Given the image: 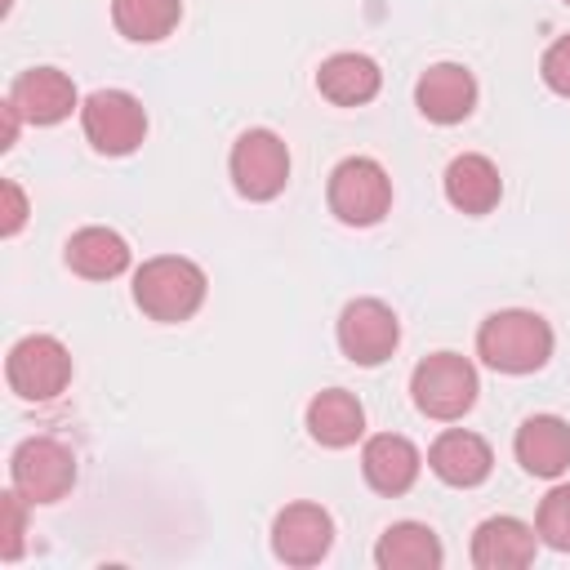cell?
<instances>
[{
    "instance_id": "obj_1",
    "label": "cell",
    "mask_w": 570,
    "mask_h": 570,
    "mask_svg": "<svg viewBox=\"0 0 570 570\" xmlns=\"http://www.w3.org/2000/svg\"><path fill=\"white\" fill-rule=\"evenodd\" d=\"M552 325L539 312L508 307L490 312L476 330V356L499 374H534L552 356Z\"/></svg>"
},
{
    "instance_id": "obj_2",
    "label": "cell",
    "mask_w": 570,
    "mask_h": 570,
    "mask_svg": "<svg viewBox=\"0 0 570 570\" xmlns=\"http://www.w3.org/2000/svg\"><path fill=\"white\" fill-rule=\"evenodd\" d=\"M205 289H209L205 272L183 254H156L134 272V303L142 307V316L160 325L191 321L205 303Z\"/></svg>"
},
{
    "instance_id": "obj_3",
    "label": "cell",
    "mask_w": 570,
    "mask_h": 570,
    "mask_svg": "<svg viewBox=\"0 0 570 570\" xmlns=\"http://www.w3.org/2000/svg\"><path fill=\"white\" fill-rule=\"evenodd\" d=\"M476 392H481L476 365L468 356H459V352H432L410 374L414 410L428 414V419H436V423L463 419L476 405Z\"/></svg>"
},
{
    "instance_id": "obj_4",
    "label": "cell",
    "mask_w": 570,
    "mask_h": 570,
    "mask_svg": "<svg viewBox=\"0 0 570 570\" xmlns=\"http://www.w3.org/2000/svg\"><path fill=\"white\" fill-rule=\"evenodd\" d=\"M330 214L347 227H374L392 209V178L374 156H347L330 169Z\"/></svg>"
},
{
    "instance_id": "obj_5",
    "label": "cell",
    "mask_w": 570,
    "mask_h": 570,
    "mask_svg": "<svg viewBox=\"0 0 570 570\" xmlns=\"http://www.w3.org/2000/svg\"><path fill=\"white\" fill-rule=\"evenodd\" d=\"M80 129L98 156H129L147 138V111L129 89H94L80 102Z\"/></svg>"
},
{
    "instance_id": "obj_6",
    "label": "cell",
    "mask_w": 570,
    "mask_h": 570,
    "mask_svg": "<svg viewBox=\"0 0 570 570\" xmlns=\"http://www.w3.org/2000/svg\"><path fill=\"white\" fill-rule=\"evenodd\" d=\"M9 481L13 490L36 508L45 503H58L71 494L76 485V454L53 441V436H27L13 454H9Z\"/></svg>"
},
{
    "instance_id": "obj_7",
    "label": "cell",
    "mask_w": 570,
    "mask_h": 570,
    "mask_svg": "<svg viewBox=\"0 0 570 570\" xmlns=\"http://www.w3.org/2000/svg\"><path fill=\"white\" fill-rule=\"evenodd\" d=\"M4 379L22 401H53L71 383V352L53 334H27L9 347Z\"/></svg>"
},
{
    "instance_id": "obj_8",
    "label": "cell",
    "mask_w": 570,
    "mask_h": 570,
    "mask_svg": "<svg viewBox=\"0 0 570 570\" xmlns=\"http://www.w3.org/2000/svg\"><path fill=\"white\" fill-rule=\"evenodd\" d=\"M232 187L245 196V200H276L289 183V147L281 142V134L272 129H245L236 142H232Z\"/></svg>"
},
{
    "instance_id": "obj_9",
    "label": "cell",
    "mask_w": 570,
    "mask_h": 570,
    "mask_svg": "<svg viewBox=\"0 0 570 570\" xmlns=\"http://www.w3.org/2000/svg\"><path fill=\"white\" fill-rule=\"evenodd\" d=\"M401 343V321L383 298H352L338 312V347L352 365H383Z\"/></svg>"
},
{
    "instance_id": "obj_10",
    "label": "cell",
    "mask_w": 570,
    "mask_h": 570,
    "mask_svg": "<svg viewBox=\"0 0 570 570\" xmlns=\"http://www.w3.org/2000/svg\"><path fill=\"white\" fill-rule=\"evenodd\" d=\"M334 548V517L321 503H289L272 521V552L285 566H316Z\"/></svg>"
},
{
    "instance_id": "obj_11",
    "label": "cell",
    "mask_w": 570,
    "mask_h": 570,
    "mask_svg": "<svg viewBox=\"0 0 570 570\" xmlns=\"http://www.w3.org/2000/svg\"><path fill=\"white\" fill-rule=\"evenodd\" d=\"M9 102L22 111L27 125H58L80 107V94L71 76L58 67H27L9 85Z\"/></svg>"
},
{
    "instance_id": "obj_12",
    "label": "cell",
    "mask_w": 570,
    "mask_h": 570,
    "mask_svg": "<svg viewBox=\"0 0 570 570\" xmlns=\"http://www.w3.org/2000/svg\"><path fill=\"white\" fill-rule=\"evenodd\" d=\"M414 107L432 125H459L476 107V76L463 62H432L414 85Z\"/></svg>"
},
{
    "instance_id": "obj_13",
    "label": "cell",
    "mask_w": 570,
    "mask_h": 570,
    "mask_svg": "<svg viewBox=\"0 0 570 570\" xmlns=\"http://www.w3.org/2000/svg\"><path fill=\"white\" fill-rule=\"evenodd\" d=\"M361 472H365V485H370V490L396 499V494L414 490V481H419V472H423V454H419V445H414L410 436H401V432H379V436H370L365 450H361Z\"/></svg>"
},
{
    "instance_id": "obj_14",
    "label": "cell",
    "mask_w": 570,
    "mask_h": 570,
    "mask_svg": "<svg viewBox=\"0 0 570 570\" xmlns=\"http://www.w3.org/2000/svg\"><path fill=\"white\" fill-rule=\"evenodd\" d=\"M428 468H432L445 485L472 490V485H481V481L494 472V450H490L485 436H476V432H468V428H450V432H441V436L432 441Z\"/></svg>"
},
{
    "instance_id": "obj_15",
    "label": "cell",
    "mask_w": 570,
    "mask_h": 570,
    "mask_svg": "<svg viewBox=\"0 0 570 570\" xmlns=\"http://www.w3.org/2000/svg\"><path fill=\"white\" fill-rule=\"evenodd\" d=\"M539 552V530L521 517H490L472 534V566L476 570H521Z\"/></svg>"
},
{
    "instance_id": "obj_16",
    "label": "cell",
    "mask_w": 570,
    "mask_h": 570,
    "mask_svg": "<svg viewBox=\"0 0 570 570\" xmlns=\"http://www.w3.org/2000/svg\"><path fill=\"white\" fill-rule=\"evenodd\" d=\"M517 463L530 472V476H561L570 468V423L561 414H530L521 428H517Z\"/></svg>"
},
{
    "instance_id": "obj_17",
    "label": "cell",
    "mask_w": 570,
    "mask_h": 570,
    "mask_svg": "<svg viewBox=\"0 0 570 570\" xmlns=\"http://www.w3.org/2000/svg\"><path fill=\"white\" fill-rule=\"evenodd\" d=\"M445 200H450L459 214H472V218L490 214V209L503 200V178H499L494 160L481 156V151L454 156V160L445 165Z\"/></svg>"
},
{
    "instance_id": "obj_18",
    "label": "cell",
    "mask_w": 570,
    "mask_h": 570,
    "mask_svg": "<svg viewBox=\"0 0 570 570\" xmlns=\"http://www.w3.org/2000/svg\"><path fill=\"white\" fill-rule=\"evenodd\" d=\"M307 436L325 450H347L365 436V405L343 392V387H325L307 401Z\"/></svg>"
},
{
    "instance_id": "obj_19",
    "label": "cell",
    "mask_w": 570,
    "mask_h": 570,
    "mask_svg": "<svg viewBox=\"0 0 570 570\" xmlns=\"http://www.w3.org/2000/svg\"><path fill=\"white\" fill-rule=\"evenodd\" d=\"M316 89L334 107H361L383 89V71L370 53H330L316 71Z\"/></svg>"
},
{
    "instance_id": "obj_20",
    "label": "cell",
    "mask_w": 570,
    "mask_h": 570,
    "mask_svg": "<svg viewBox=\"0 0 570 570\" xmlns=\"http://www.w3.org/2000/svg\"><path fill=\"white\" fill-rule=\"evenodd\" d=\"M62 258L85 281H111V276L129 272L134 254H129V240L120 232H111V227H80V232H71Z\"/></svg>"
},
{
    "instance_id": "obj_21",
    "label": "cell",
    "mask_w": 570,
    "mask_h": 570,
    "mask_svg": "<svg viewBox=\"0 0 570 570\" xmlns=\"http://www.w3.org/2000/svg\"><path fill=\"white\" fill-rule=\"evenodd\" d=\"M374 561L379 570H436L445 561V548L436 539L432 525L423 521H396L379 534L374 543Z\"/></svg>"
},
{
    "instance_id": "obj_22",
    "label": "cell",
    "mask_w": 570,
    "mask_h": 570,
    "mask_svg": "<svg viewBox=\"0 0 570 570\" xmlns=\"http://www.w3.org/2000/svg\"><path fill=\"white\" fill-rule=\"evenodd\" d=\"M183 18V0H111V22L134 45L165 40Z\"/></svg>"
},
{
    "instance_id": "obj_23",
    "label": "cell",
    "mask_w": 570,
    "mask_h": 570,
    "mask_svg": "<svg viewBox=\"0 0 570 570\" xmlns=\"http://www.w3.org/2000/svg\"><path fill=\"white\" fill-rule=\"evenodd\" d=\"M534 530L548 548L557 552H570V485H552L539 503V517H534Z\"/></svg>"
},
{
    "instance_id": "obj_24",
    "label": "cell",
    "mask_w": 570,
    "mask_h": 570,
    "mask_svg": "<svg viewBox=\"0 0 570 570\" xmlns=\"http://www.w3.org/2000/svg\"><path fill=\"white\" fill-rule=\"evenodd\" d=\"M27 499L18 490H4L0 494V557L4 561H18L22 557V539H27Z\"/></svg>"
},
{
    "instance_id": "obj_25",
    "label": "cell",
    "mask_w": 570,
    "mask_h": 570,
    "mask_svg": "<svg viewBox=\"0 0 570 570\" xmlns=\"http://www.w3.org/2000/svg\"><path fill=\"white\" fill-rule=\"evenodd\" d=\"M539 76H543V85H548L552 94L570 98V36H561V40H552V45L543 49Z\"/></svg>"
},
{
    "instance_id": "obj_26",
    "label": "cell",
    "mask_w": 570,
    "mask_h": 570,
    "mask_svg": "<svg viewBox=\"0 0 570 570\" xmlns=\"http://www.w3.org/2000/svg\"><path fill=\"white\" fill-rule=\"evenodd\" d=\"M0 196H4V218H0V236H18L22 223H27V196L13 178L0 183Z\"/></svg>"
},
{
    "instance_id": "obj_27",
    "label": "cell",
    "mask_w": 570,
    "mask_h": 570,
    "mask_svg": "<svg viewBox=\"0 0 570 570\" xmlns=\"http://www.w3.org/2000/svg\"><path fill=\"white\" fill-rule=\"evenodd\" d=\"M566 4H570V0H566Z\"/></svg>"
}]
</instances>
